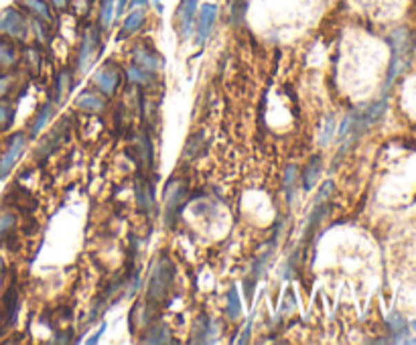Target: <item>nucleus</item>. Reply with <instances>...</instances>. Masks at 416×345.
<instances>
[{
  "instance_id": "obj_8",
  "label": "nucleus",
  "mask_w": 416,
  "mask_h": 345,
  "mask_svg": "<svg viewBox=\"0 0 416 345\" xmlns=\"http://www.w3.org/2000/svg\"><path fill=\"white\" fill-rule=\"evenodd\" d=\"M199 10V0H181L175 10V29L181 41H187L195 31V19Z\"/></svg>"
},
{
  "instance_id": "obj_22",
  "label": "nucleus",
  "mask_w": 416,
  "mask_h": 345,
  "mask_svg": "<svg viewBox=\"0 0 416 345\" xmlns=\"http://www.w3.org/2000/svg\"><path fill=\"white\" fill-rule=\"evenodd\" d=\"M114 19H116V0H100V8H98V27H100L102 31H110Z\"/></svg>"
},
{
  "instance_id": "obj_24",
  "label": "nucleus",
  "mask_w": 416,
  "mask_h": 345,
  "mask_svg": "<svg viewBox=\"0 0 416 345\" xmlns=\"http://www.w3.org/2000/svg\"><path fill=\"white\" fill-rule=\"evenodd\" d=\"M14 116H17V103L10 98L0 100V132H4L12 126Z\"/></svg>"
},
{
  "instance_id": "obj_1",
  "label": "nucleus",
  "mask_w": 416,
  "mask_h": 345,
  "mask_svg": "<svg viewBox=\"0 0 416 345\" xmlns=\"http://www.w3.org/2000/svg\"><path fill=\"white\" fill-rule=\"evenodd\" d=\"M386 103L376 102L364 110H351L346 118L341 120L339 128H337V140H339V148L341 152L349 148L357 138L361 137L376 120H380V116L384 114Z\"/></svg>"
},
{
  "instance_id": "obj_19",
  "label": "nucleus",
  "mask_w": 416,
  "mask_h": 345,
  "mask_svg": "<svg viewBox=\"0 0 416 345\" xmlns=\"http://www.w3.org/2000/svg\"><path fill=\"white\" fill-rule=\"evenodd\" d=\"M19 310H21L19 293H17V288H8L6 295H4V299H2V317H4V323L6 325H14L17 317H19Z\"/></svg>"
},
{
  "instance_id": "obj_28",
  "label": "nucleus",
  "mask_w": 416,
  "mask_h": 345,
  "mask_svg": "<svg viewBox=\"0 0 416 345\" xmlns=\"http://www.w3.org/2000/svg\"><path fill=\"white\" fill-rule=\"evenodd\" d=\"M297 179H299L297 167H295V165H288L286 171H284V191H286V201H288V206L293 204L295 193H297Z\"/></svg>"
},
{
  "instance_id": "obj_27",
  "label": "nucleus",
  "mask_w": 416,
  "mask_h": 345,
  "mask_svg": "<svg viewBox=\"0 0 416 345\" xmlns=\"http://www.w3.org/2000/svg\"><path fill=\"white\" fill-rule=\"evenodd\" d=\"M206 132L204 130H199V132H195L193 137H189L187 140V146H185V150H183V157L187 159V161H193V159H197V155H199V150L206 146Z\"/></svg>"
},
{
  "instance_id": "obj_37",
  "label": "nucleus",
  "mask_w": 416,
  "mask_h": 345,
  "mask_svg": "<svg viewBox=\"0 0 416 345\" xmlns=\"http://www.w3.org/2000/svg\"><path fill=\"white\" fill-rule=\"evenodd\" d=\"M104 331H106V323H102V325H100V329H98V331H96V333H94V335H92V337H90V339H88V344H90V345L98 344V342H100V339H102V335H104Z\"/></svg>"
},
{
  "instance_id": "obj_36",
  "label": "nucleus",
  "mask_w": 416,
  "mask_h": 345,
  "mask_svg": "<svg viewBox=\"0 0 416 345\" xmlns=\"http://www.w3.org/2000/svg\"><path fill=\"white\" fill-rule=\"evenodd\" d=\"M252 319H254V317H250V319L246 321V327H244V331L240 333L242 337L238 339L240 344H248V342H250V335H252Z\"/></svg>"
},
{
  "instance_id": "obj_10",
  "label": "nucleus",
  "mask_w": 416,
  "mask_h": 345,
  "mask_svg": "<svg viewBox=\"0 0 416 345\" xmlns=\"http://www.w3.org/2000/svg\"><path fill=\"white\" fill-rule=\"evenodd\" d=\"M130 57H132V63H135V66H140V68L150 71V73H157L159 69H163V66H165L163 57H161L150 45H146V43H139V45L132 49Z\"/></svg>"
},
{
  "instance_id": "obj_14",
  "label": "nucleus",
  "mask_w": 416,
  "mask_h": 345,
  "mask_svg": "<svg viewBox=\"0 0 416 345\" xmlns=\"http://www.w3.org/2000/svg\"><path fill=\"white\" fill-rule=\"evenodd\" d=\"M17 6H21L29 17L45 21V23H53L55 14H53V6L47 0H17Z\"/></svg>"
},
{
  "instance_id": "obj_15",
  "label": "nucleus",
  "mask_w": 416,
  "mask_h": 345,
  "mask_svg": "<svg viewBox=\"0 0 416 345\" xmlns=\"http://www.w3.org/2000/svg\"><path fill=\"white\" fill-rule=\"evenodd\" d=\"M53 114H55V106L53 102H45L39 110H37V114L31 118V122H29V126H27V135L29 138H37L43 130H45V126L51 122V118H53Z\"/></svg>"
},
{
  "instance_id": "obj_23",
  "label": "nucleus",
  "mask_w": 416,
  "mask_h": 345,
  "mask_svg": "<svg viewBox=\"0 0 416 345\" xmlns=\"http://www.w3.org/2000/svg\"><path fill=\"white\" fill-rule=\"evenodd\" d=\"M126 79L130 83L139 86V88H146V86H150L155 81V73H150V71H146V69H142L140 66L132 63L130 68L126 69Z\"/></svg>"
},
{
  "instance_id": "obj_5",
  "label": "nucleus",
  "mask_w": 416,
  "mask_h": 345,
  "mask_svg": "<svg viewBox=\"0 0 416 345\" xmlns=\"http://www.w3.org/2000/svg\"><path fill=\"white\" fill-rule=\"evenodd\" d=\"M27 144H29V135L25 130L12 132L4 140V144L0 146V181L6 179L17 167L23 152L27 150Z\"/></svg>"
},
{
  "instance_id": "obj_38",
  "label": "nucleus",
  "mask_w": 416,
  "mask_h": 345,
  "mask_svg": "<svg viewBox=\"0 0 416 345\" xmlns=\"http://www.w3.org/2000/svg\"><path fill=\"white\" fill-rule=\"evenodd\" d=\"M128 0H116V17H122L126 12Z\"/></svg>"
},
{
  "instance_id": "obj_26",
  "label": "nucleus",
  "mask_w": 416,
  "mask_h": 345,
  "mask_svg": "<svg viewBox=\"0 0 416 345\" xmlns=\"http://www.w3.org/2000/svg\"><path fill=\"white\" fill-rule=\"evenodd\" d=\"M17 224H19V217L12 209H0V241L12 234Z\"/></svg>"
},
{
  "instance_id": "obj_16",
  "label": "nucleus",
  "mask_w": 416,
  "mask_h": 345,
  "mask_svg": "<svg viewBox=\"0 0 416 345\" xmlns=\"http://www.w3.org/2000/svg\"><path fill=\"white\" fill-rule=\"evenodd\" d=\"M144 21H146V8H144V6H135V8H130V12L126 14L124 23H122V27H120L118 41H122L124 37H130V34L139 33L140 29H142V25H144Z\"/></svg>"
},
{
  "instance_id": "obj_9",
  "label": "nucleus",
  "mask_w": 416,
  "mask_h": 345,
  "mask_svg": "<svg viewBox=\"0 0 416 345\" xmlns=\"http://www.w3.org/2000/svg\"><path fill=\"white\" fill-rule=\"evenodd\" d=\"M217 4L213 2H206L199 10H197V19H195V39L199 45H206V41L209 39V34L213 31V25L217 21Z\"/></svg>"
},
{
  "instance_id": "obj_29",
  "label": "nucleus",
  "mask_w": 416,
  "mask_h": 345,
  "mask_svg": "<svg viewBox=\"0 0 416 345\" xmlns=\"http://www.w3.org/2000/svg\"><path fill=\"white\" fill-rule=\"evenodd\" d=\"M226 315L230 319H238L242 315V303H240V293L236 286L228 290V303H226Z\"/></svg>"
},
{
  "instance_id": "obj_3",
  "label": "nucleus",
  "mask_w": 416,
  "mask_h": 345,
  "mask_svg": "<svg viewBox=\"0 0 416 345\" xmlns=\"http://www.w3.org/2000/svg\"><path fill=\"white\" fill-rule=\"evenodd\" d=\"M0 34L14 39L17 43H27L31 37V17L17 4L0 10Z\"/></svg>"
},
{
  "instance_id": "obj_34",
  "label": "nucleus",
  "mask_w": 416,
  "mask_h": 345,
  "mask_svg": "<svg viewBox=\"0 0 416 345\" xmlns=\"http://www.w3.org/2000/svg\"><path fill=\"white\" fill-rule=\"evenodd\" d=\"M333 181H325L323 183V187H321V191H319V195H317V199H315V204H325L327 201V197L333 193Z\"/></svg>"
},
{
  "instance_id": "obj_12",
  "label": "nucleus",
  "mask_w": 416,
  "mask_h": 345,
  "mask_svg": "<svg viewBox=\"0 0 416 345\" xmlns=\"http://www.w3.org/2000/svg\"><path fill=\"white\" fill-rule=\"evenodd\" d=\"M193 337L191 342L193 344H213L217 339V333H219V325L215 321H211L206 315H199L193 323Z\"/></svg>"
},
{
  "instance_id": "obj_41",
  "label": "nucleus",
  "mask_w": 416,
  "mask_h": 345,
  "mask_svg": "<svg viewBox=\"0 0 416 345\" xmlns=\"http://www.w3.org/2000/svg\"><path fill=\"white\" fill-rule=\"evenodd\" d=\"M0 335H2V327H0Z\"/></svg>"
},
{
  "instance_id": "obj_35",
  "label": "nucleus",
  "mask_w": 416,
  "mask_h": 345,
  "mask_svg": "<svg viewBox=\"0 0 416 345\" xmlns=\"http://www.w3.org/2000/svg\"><path fill=\"white\" fill-rule=\"evenodd\" d=\"M51 6H53V10H57V12H66V10H70L71 6V0H47Z\"/></svg>"
},
{
  "instance_id": "obj_6",
  "label": "nucleus",
  "mask_w": 416,
  "mask_h": 345,
  "mask_svg": "<svg viewBox=\"0 0 416 345\" xmlns=\"http://www.w3.org/2000/svg\"><path fill=\"white\" fill-rule=\"evenodd\" d=\"M189 185L185 179H171L165 187V224L171 226L187 201Z\"/></svg>"
},
{
  "instance_id": "obj_21",
  "label": "nucleus",
  "mask_w": 416,
  "mask_h": 345,
  "mask_svg": "<svg viewBox=\"0 0 416 345\" xmlns=\"http://www.w3.org/2000/svg\"><path fill=\"white\" fill-rule=\"evenodd\" d=\"M71 88H73V75L68 68H63L57 73L55 79V103H63L70 96Z\"/></svg>"
},
{
  "instance_id": "obj_2",
  "label": "nucleus",
  "mask_w": 416,
  "mask_h": 345,
  "mask_svg": "<svg viewBox=\"0 0 416 345\" xmlns=\"http://www.w3.org/2000/svg\"><path fill=\"white\" fill-rule=\"evenodd\" d=\"M175 282V264L167 254H163L161 258L155 260L150 276H148V286H146V297H144V305L152 310V307L165 303V299L169 297Z\"/></svg>"
},
{
  "instance_id": "obj_13",
  "label": "nucleus",
  "mask_w": 416,
  "mask_h": 345,
  "mask_svg": "<svg viewBox=\"0 0 416 345\" xmlns=\"http://www.w3.org/2000/svg\"><path fill=\"white\" fill-rule=\"evenodd\" d=\"M21 63V49L14 39L0 34V71H10Z\"/></svg>"
},
{
  "instance_id": "obj_11",
  "label": "nucleus",
  "mask_w": 416,
  "mask_h": 345,
  "mask_svg": "<svg viewBox=\"0 0 416 345\" xmlns=\"http://www.w3.org/2000/svg\"><path fill=\"white\" fill-rule=\"evenodd\" d=\"M135 195H137V206L144 213V215H150L155 213L157 209V197H155V185L142 175L137 179L135 183Z\"/></svg>"
},
{
  "instance_id": "obj_31",
  "label": "nucleus",
  "mask_w": 416,
  "mask_h": 345,
  "mask_svg": "<svg viewBox=\"0 0 416 345\" xmlns=\"http://www.w3.org/2000/svg\"><path fill=\"white\" fill-rule=\"evenodd\" d=\"M31 33L35 34V39L39 43H47L49 41V23L31 17Z\"/></svg>"
},
{
  "instance_id": "obj_30",
  "label": "nucleus",
  "mask_w": 416,
  "mask_h": 345,
  "mask_svg": "<svg viewBox=\"0 0 416 345\" xmlns=\"http://www.w3.org/2000/svg\"><path fill=\"white\" fill-rule=\"evenodd\" d=\"M388 325H390V329H392V333L396 335L394 337V342H402L404 339V335L408 333V327H406V321L398 315V313H392L390 315V319H388Z\"/></svg>"
},
{
  "instance_id": "obj_20",
  "label": "nucleus",
  "mask_w": 416,
  "mask_h": 345,
  "mask_svg": "<svg viewBox=\"0 0 416 345\" xmlns=\"http://www.w3.org/2000/svg\"><path fill=\"white\" fill-rule=\"evenodd\" d=\"M142 344H171V331L167 327V323L163 321H155L146 331L144 337H140Z\"/></svg>"
},
{
  "instance_id": "obj_7",
  "label": "nucleus",
  "mask_w": 416,
  "mask_h": 345,
  "mask_svg": "<svg viewBox=\"0 0 416 345\" xmlns=\"http://www.w3.org/2000/svg\"><path fill=\"white\" fill-rule=\"evenodd\" d=\"M122 69L118 68L114 61H108L102 68L98 69L92 77V83L94 88L104 96V98H112L116 96V92L120 90V83H122Z\"/></svg>"
},
{
  "instance_id": "obj_17",
  "label": "nucleus",
  "mask_w": 416,
  "mask_h": 345,
  "mask_svg": "<svg viewBox=\"0 0 416 345\" xmlns=\"http://www.w3.org/2000/svg\"><path fill=\"white\" fill-rule=\"evenodd\" d=\"M75 108L88 114H102L106 110L104 96L96 90V92H81L75 100Z\"/></svg>"
},
{
  "instance_id": "obj_18",
  "label": "nucleus",
  "mask_w": 416,
  "mask_h": 345,
  "mask_svg": "<svg viewBox=\"0 0 416 345\" xmlns=\"http://www.w3.org/2000/svg\"><path fill=\"white\" fill-rule=\"evenodd\" d=\"M321 171H323V159H321V155H313L311 159L307 161L303 172H301V183H303L305 191H311L313 187L317 185Z\"/></svg>"
},
{
  "instance_id": "obj_39",
  "label": "nucleus",
  "mask_w": 416,
  "mask_h": 345,
  "mask_svg": "<svg viewBox=\"0 0 416 345\" xmlns=\"http://www.w3.org/2000/svg\"><path fill=\"white\" fill-rule=\"evenodd\" d=\"M4 280H6V262H4V258L0 256V290H2V286H4Z\"/></svg>"
},
{
  "instance_id": "obj_25",
  "label": "nucleus",
  "mask_w": 416,
  "mask_h": 345,
  "mask_svg": "<svg viewBox=\"0 0 416 345\" xmlns=\"http://www.w3.org/2000/svg\"><path fill=\"white\" fill-rule=\"evenodd\" d=\"M21 61L27 66V69H29L31 73H39L41 63H43L41 53H39V49H37L35 45H25V47L21 49Z\"/></svg>"
},
{
  "instance_id": "obj_33",
  "label": "nucleus",
  "mask_w": 416,
  "mask_h": 345,
  "mask_svg": "<svg viewBox=\"0 0 416 345\" xmlns=\"http://www.w3.org/2000/svg\"><path fill=\"white\" fill-rule=\"evenodd\" d=\"M12 83H14V75L10 71H0V100L8 98Z\"/></svg>"
},
{
  "instance_id": "obj_32",
  "label": "nucleus",
  "mask_w": 416,
  "mask_h": 345,
  "mask_svg": "<svg viewBox=\"0 0 416 345\" xmlns=\"http://www.w3.org/2000/svg\"><path fill=\"white\" fill-rule=\"evenodd\" d=\"M337 130V124H335V118L333 116H327L325 118V124H323V128H321V132H319V142L321 144H327L331 138H333V132Z\"/></svg>"
},
{
  "instance_id": "obj_40",
  "label": "nucleus",
  "mask_w": 416,
  "mask_h": 345,
  "mask_svg": "<svg viewBox=\"0 0 416 345\" xmlns=\"http://www.w3.org/2000/svg\"><path fill=\"white\" fill-rule=\"evenodd\" d=\"M148 0H128V8H135V6H146Z\"/></svg>"
},
{
  "instance_id": "obj_4",
  "label": "nucleus",
  "mask_w": 416,
  "mask_h": 345,
  "mask_svg": "<svg viewBox=\"0 0 416 345\" xmlns=\"http://www.w3.org/2000/svg\"><path fill=\"white\" fill-rule=\"evenodd\" d=\"M102 49V29L98 25H88L79 39V49L75 57V73H86L90 66L96 61L98 53Z\"/></svg>"
}]
</instances>
